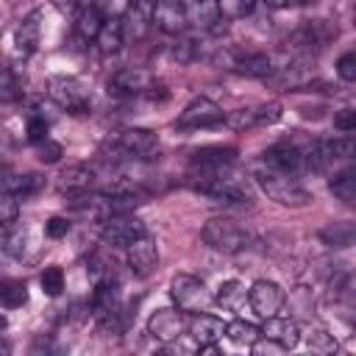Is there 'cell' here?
Segmentation results:
<instances>
[{
    "instance_id": "obj_1",
    "label": "cell",
    "mask_w": 356,
    "mask_h": 356,
    "mask_svg": "<svg viewBox=\"0 0 356 356\" xmlns=\"http://www.w3.org/2000/svg\"><path fill=\"white\" fill-rule=\"evenodd\" d=\"M225 170L228 167H222V170H197V167H189L186 184H189V189L211 197L214 203H250L253 200V186L248 184V178L234 175V172H225Z\"/></svg>"
},
{
    "instance_id": "obj_2",
    "label": "cell",
    "mask_w": 356,
    "mask_h": 356,
    "mask_svg": "<svg viewBox=\"0 0 356 356\" xmlns=\"http://www.w3.org/2000/svg\"><path fill=\"white\" fill-rule=\"evenodd\" d=\"M256 184L261 186V192L270 200H275L278 206H286V209H300V206H306L312 200V192L303 184H298L295 175L273 170L267 164H261L256 170Z\"/></svg>"
},
{
    "instance_id": "obj_3",
    "label": "cell",
    "mask_w": 356,
    "mask_h": 356,
    "mask_svg": "<svg viewBox=\"0 0 356 356\" xmlns=\"http://www.w3.org/2000/svg\"><path fill=\"white\" fill-rule=\"evenodd\" d=\"M200 239H203L211 250H220V253H239V250H245L248 242H250L248 231H245L236 220H231V217H211V220L203 225Z\"/></svg>"
},
{
    "instance_id": "obj_4",
    "label": "cell",
    "mask_w": 356,
    "mask_h": 356,
    "mask_svg": "<svg viewBox=\"0 0 356 356\" xmlns=\"http://www.w3.org/2000/svg\"><path fill=\"white\" fill-rule=\"evenodd\" d=\"M170 295H172V303L186 312V314H197V312H206L211 303H214V295L206 289V284L189 273H181L172 278L170 284Z\"/></svg>"
},
{
    "instance_id": "obj_5",
    "label": "cell",
    "mask_w": 356,
    "mask_h": 356,
    "mask_svg": "<svg viewBox=\"0 0 356 356\" xmlns=\"http://www.w3.org/2000/svg\"><path fill=\"white\" fill-rule=\"evenodd\" d=\"M47 97L56 106L67 108L70 114H83L89 108V92L72 75H53V78H47Z\"/></svg>"
},
{
    "instance_id": "obj_6",
    "label": "cell",
    "mask_w": 356,
    "mask_h": 356,
    "mask_svg": "<svg viewBox=\"0 0 356 356\" xmlns=\"http://www.w3.org/2000/svg\"><path fill=\"white\" fill-rule=\"evenodd\" d=\"M337 36V28L328 19H309L289 36V47L300 56H317L328 47V42Z\"/></svg>"
},
{
    "instance_id": "obj_7",
    "label": "cell",
    "mask_w": 356,
    "mask_h": 356,
    "mask_svg": "<svg viewBox=\"0 0 356 356\" xmlns=\"http://www.w3.org/2000/svg\"><path fill=\"white\" fill-rule=\"evenodd\" d=\"M186 331H189V320H186V312H181L178 306L175 309H156L147 320V334L153 339H159L161 345L181 339Z\"/></svg>"
},
{
    "instance_id": "obj_8",
    "label": "cell",
    "mask_w": 356,
    "mask_h": 356,
    "mask_svg": "<svg viewBox=\"0 0 356 356\" xmlns=\"http://www.w3.org/2000/svg\"><path fill=\"white\" fill-rule=\"evenodd\" d=\"M220 122H225V114H222V108H220L214 100H209V97H195V100L178 114V120H175V125H178L181 131L214 128V125H220Z\"/></svg>"
},
{
    "instance_id": "obj_9",
    "label": "cell",
    "mask_w": 356,
    "mask_h": 356,
    "mask_svg": "<svg viewBox=\"0 0 356 356\" xmlns=\"http://www.w3.org/2000/svg\"><path fill=\"white\" fill-rule=\"evenodd\" d=\"M261 164L273 167V170H281V172H289V175H298L300 170H306V147L295 145V142H275L273 147H267L261 153Z\"/></svg>"
},
{
    "instance_id": "obj_10",
    "label": "cell",
    "mask_w": 356,
    "mask_h": 356,
    "mask_svg": "<svg viewBox=\"0 0 356 356\" xmlns=\"http://www.w3.org/2000/svg\"><path fill=\"white\" fill-rule=\"evenodd\" d=\"M114 150L122 159H150L159 150V136L147 128H125L117 136Z\"/></svg>"
},
{
    "instance_id": "obj_11",
    "label": "cell",
    "mask_w": 356,
    "mask_h": 356,
    "mask_svg": "<svg viewBox=\"0 0 356 356\" xmlns=\"http://www.w3.org/2000/svg\"><path fill=\"white\" fill-rule=\"evenodd\" d=\"M139 236H145V225H142V220H136L131 214L108 217L106 225H103V234H100L103 245H108V248H128Z\"/></svg>"
},
{
    "instance_id": "obj_12",
    "label": "cell",
    "mask_w": 356,
    "mask_h": 356,
    "mask_svg": "<svg viewBox=\"0 0 356 356\" xmlns=\"http://www.w3.org/2000/svg\"><path fill=\"white\" fill-rule=\"evenodd\" d=\"M248 303L261 320H267V317H275L281 312V306L286 303V295L275 281H264L261 278L248 289Z\"/></svg>"
},
{
    "instance_id": "obj_13",
    "label": "cell",
    "mask_w": 356,
    "mask_h": 356,
    "mask_svg": "<svg viewBox=\"0 0 356 356\" xmlns=\"http://www.w3.org/2000/svg\"><path fill=\"white\" fill-rule=\"evenodd\" d=\"M281 117V103H261L253 108H236L231 114H225V125H231L234 131L242 128H256V125H273Z\"/></svg>"
},
{
    "instance_id": "obj_14",
    "label": "cell",
    "mask_w": 356,
    "mask_h": 356,
    "mask_svg": "<svg viewBox=\"0 0 356 356\" xmlns=\"http://www.w3.org/2000/svg\"><path fill=\"white\" fill-rule=\"evenodd\" d=\"M153 78L139 70V67H122L117 70L111 78H108V92L111 95H120V97H136V95H145L150 89Z\"/></svg>"
},
{
    "instance_id": "obj_15",
    "label": "cell",
    "mask_w": 356,
    "mask_h": 356,
    "mask_svg": "<svg viewBox=\"0 0 356 356\" xmlns=\"http://www.w3.org/2000/svg\"><path fill=\"white\" fill-rule=\"evenodd\" d=\"M153 25L161 33H181L189 25V19H186V0H156Z\"/></svg>"
},
{
    "instance_id": "obj_16",
    "label": "cell",
    "mask_w": 356,
    "mask_h": 356,
    "mask_svg": "<svg viewBox=\"0 0 356 356\" xmlns=\"http://www.w3.org/2000/svg\"><path fill=\"white\" fill-rule=\"evenodd\" d=\"M125 250H128V267H131L134 275L145 278V275H150V273L156 270V264H159V250H156V242H153L150 236H139V239L131 242Z\"/></svg>"
},
{
    "instance_id": "obj_17",
    "label": "cell",
    "mask_w": 356,
    "mask_h": 356,
    "mask_svg": "<svg viewBox=\"0 0 356 356\" xmlns=\"http://www.w3.org/2000/svg\"><path fill=\"white\" fill-rule=\"evenodd\" d=\"M222 334H225V323L220 317L206 314V312H197V314L189 317V337L200 348L217 345V339H222Z\"/></svg>"
},
{
    "instance_id": "obj_18",
    "label": "cell",
    "mask_w": 356,
    "mask_h": 356,
    "mask_svg": "<svg viewBox=\"0 0 356 356\" xmlns=\"http://www.w3.org/2000/svg\"><path fill=\"white\" fill-rule=\"evenodd\" d=\"M261 337L270 339V342H275V345H281L284 350H289V348H295L300 342V328H298V323L292 317H278L275 314V317H267L264 320Z\"/></svg>"
},
{
    "instance_id": "obj_19",
    "label": "cell",
    "mask_w": 356,
    "mask_h": 356,
    "mask_svg": "<svg viewBox=\"0 0 356 356\" xmlns=\"http://www.w3.org/2000/svg\"><path fill=\"white\" fill-rule=\"evenodd\" d=\"M236 161V150L234 147H222V145H209V147H197L189 159V167H197V170H222V167H231Z\"/></svg>"
},
{
    "instance_id": "obj_20",
    "label": "cell",
    "mask_w": 356,
    "mask_h": 356,
    "mask_svg": "<svg viewBox=\"0 0 356 356\" xmlns=\"http://www.w3.org/2000/svg\"><path fill=\"white\" fill-rule=\"evenodd\" d=\"M89 306H92V314H95L97 320H106V317H111L114 312H120V289H117V284H111V281H97V284H95V292H92V298H89Z\"/></svg>"
},
{
    "instance_id": "obj_21",
    "label": "cell",
    "mask_w": 356,
    "mask_h": 356,
    "mask_svg": "<svg viewBox=\"0 0 356 356\" xmlns=\"http://www.w3.org/2000/svg\"><path fill=\"white\" fill-rule=\"evenodd\" d=\"M228 70H234L245 78H267V75H273L275 67H273V58L267 53H239Z\"/></svg>"
},
{
    "instance_id": "obj_22",
    "label": "cell",
    "mask_w": 356,
    "mask_h": 356,
    "mask_svg": "<svg viewBox=\"0 0 356 356\" xmlns=\"http://www.w3.org/2000/svg\"><path fill=\"white\" fill-rule=\"evenodd\" d=\"M317 239L328 248H350V245H356V222H350V220L325 222L317 231Z\"/></svg>"
},
{
    "instance_id": "obj_23",
    "label": "cell",
    "mask_w": 356,
    "mask_h": 356,
    "mask_svg": "<svg viewBox=\"0 0 356 356\" xmlns=\"http://www.w3.org/2000/svg\"><path fill=\"white\" fill-rule=\"evenodd\" d=\"M186 19L192 28L211 31L222 17L217 8V0H186Z\"/></svg>"
},
{
    "instance_id": "obj_24",
    "label": "cell",
    "mask_w": 356,
    "mask_h": 356,
    "mask_svg": "<svg viewBox=\"0 0 356 356\" xmlns=\"http://www.w3.org/2000/svg\"><path fill=\"white\" fill-rule=\"evenodd\" d=\"M92 181H95V170H92V167H86V164H72V167H67V170L58 175V189L78 195V192H86V189L92 186Z\"/></svg>"
},
{
    "instance_id": "obj_25",
    "label": "cell",
    "mask_w": 356,
    "mask_h": 356,
    "mask_svg": "<svg viewBox=\"0 0 356 356\" xmlns=\"http://www.w3.org/2000/svg\"><path fill=\"white\" fill-rule=\"evenodd\" d=\"M39 31H42V25H39V11L28 14V17L19 22V28H17V50L22 53V58L36 50V44H39Z\"/></svg>"
},
{
    "instance_id": "obj_26",
    "label": "cell",
    "mask_w": 356,
    "mask_h": 356,
    "mask_svg": "<svg viewBox=\"0 0 356 356\" xmlns=\"http://www.w3.org/2000/svg\"><path fill=\"white\" fill-rule=\"evenodd\" d=\"M42 186H44V178H42L39 172L8 175V178L3 181V189H8V192H14V195H19V200H25V197H33V195H36Z\"/></svg>"
},
{
    "instance_id": "obj_27",
    "label": "cell",
    "mask_w": 356,
    "mask_h": 356,
    "mask_svg": "<svg viewBox=\"0 0 356 356\" xmlns=\"http://www.w3.org/2000/svg\"><path fill=\"white\" fill-rule=\"evenodd\" d=\"M225 337H228L234 345H245V348H250V345L259 342L261 328L253 325V323H248V320H234V323L225 325Z\"/></svg>"
},
{
    "instance_id": "obj_28",
    "label": "cell",
    "mask_w": 356,
    "mask_h": 356,
    "mask_svg": "<svg viewBox=\"0 0 356 356\" xmlns=\"http://www.w3.org/2000/svg\"><path fill=\"white\" fill-rule=\"evenodd\" d=\"M103 25H106V19H103V14L97 11L95 3L86 6V8H81L78 22H75V28H78V33H81L83 39H97V33L103 31Z\"/></svg>"
},
{
    "instance_id": "obj_29",
    "label": "cell",
    "mask_w": 356,
    "mask_h": 356,
    "mask_svg": "<svg viewBox=\"0 0 356 356\" xmlns=\"http://www.w3.org/2000/svg\"><path fill=\"white\" fill-rule=\"evenodd\" d=\"M122 39H125V31H122V19H108L106 25H103V31L97 33V47H100V53H117L120 50V44H122Z\"/></svg>"
},
{
    "instance_id": "obj_30",
    "label": "cell",
    "mask_w": 356,
    "mask_h": 356,
    "mask_svg": "<svg viewBox=\"0 0 356 356\" xmlns=\"http://www.w3.org/2000/svg\"><path fill=\"white\" fill-rule=\"evenodd\" d=\"M328 189H331V195H337L342 203H348V206L356 209V175H353V172H342V175L331 178Z\"/></svg>"
},
{
    "instance_id": "obj_31",
    "label": "cell",
    "mask_w": 356,
    "mask_h": 356,
    "mask_svg": "<svg viewBox=\"0 0 356 356\" xmlns=\"http://www.w3.org/2000/svg\"><path fill=\"white\" fill-rule=\"evenodd\" d=\"M214 300L222 306V309H236L242 300H245V286L239 281H222Z\"/></svg>"
},
{
    "instance_id": "obj_32",
    "label": "cell",
    "mask_w": 356,
    "mask_h": 356,
    "mask_svg": "<svg viewBox=\"0 0 356 356\" xmlns=\"http://www.w3.org/2000/svg\"><path fill=\"white\" fill-rule=\"evenodd\" d=\"M0 300H3L6 309H17V306H22V303L28 300V289H25V284H22V281H11V278H6L3 286H0Z\"/></svg>"
},
{
    "instance_id": "obj_33",
    "label": "cell",
    "mask_w": 356,
    "mask_h": 356,
    "mask_svg": "<svg viewBox=\"0 0 356 356\" xmlns=\"http://www.w3.org/2000/svg\"><path fill=\"white\" fill-rule=\"evenodd\" d=\"M325 147H328L331 161H337V159H353V156H356V136L345 134V136L325 139Z\"/></svg>"
},
{
    "instance_id": "obj_34",
    "label": "cell",
    "mask_w": 356,
    "mask_h": 356,
    "mask_svg": "<svg viewBox=\"0 0 356 356\" xmlns=\"http://www.w3.org/2000/svg\"><path fill=\"white\" fill-rule=\"evenodd\" d=\"M217 8H220L222 19H242V17L253 14L256 0H217Z\"/></svg>"
},
{
    "instance_id": "obj_35",
    "label": "cell",
    "mask_w": 356,
    "mask_h": 356,
    "mask_svg": "<svg viewBox=\"0 0 356 356\" xmlns=\"http://www.w3.org/2000/svg\"><path fill=\"white\" fill-rule=\"evenodd\" d=\"M19 217V195L3 189V197H0V222L3 228H11Z\"/></svg>"
},
{
    "instance_id": "obj_36",
    "label": "cell",
    "mask_w": 356,
    "mask_h": 356,
    "mask_svg": "<svg viewBox=\"0 0 356 356\" xmlns=\"http://www.w3.org/2000/svg\"><path fill=\"white\" fill-rule=\"evenodd\" d=\"M289 306H292L300 317H312V314H314V295H312V289L295 286V289L289 292Z\"/></svg>"
},
{
    "instance_id": "obj_37",
    "label": "cell",
    "mask_w": 356,
    "mask_h": 356,
    "mask_svg": "<svg viewBox=\"0 0 356 356\" xmlns=\"http://www.w3.org/2000/svg\"><path fill=\"white\" fill-rule=\"evenodd\" d=\"M306 342H309V348L312 350H317V353H334L339 345H337V339H334V334H328L325 328H312L309 334H306Z\"/></svg>"
},
{
    "instance_id": "obj_38",
    "label": "cell",
    "mask_w": 356,
    "mask_h": 356,
    "mask_svg": "<svg viewBox=\"0 0 356 356\" xmlns=\"http://www.w3.org/2000/svg\"><path fill=\"white\" fill-rule=\"evenodd\" d=\"M95 6L103 14V19L108 22V19H125L134 0H95Z\"/></svg>"
},
{
    "instance_id": "obj_39",
    "label": "cell",
    "mask_w": 356,
    "mask_h": 356,
    "mask_svg": "<svg viewBox=\"0 0 356 356\" xmlns=\"http://www.w3.org/2000/svg\"><path fill=\"white\" fill-rule=\"evenodd\" d=\"M39 284H42V289L50 298L61 295V289H64V270L61 267H44V273L39 275Z\"/></svg>"
},
{
    "instance_id": "obj_40",
    "label": "cell",
    "mask_w": 356,
    "mask_h": 356,
    "mask_svg": "<svg viewBox=\"0 0 356 356\" xmlns=\"http://www.w3.org/2000/svg\"><path fill=\"white\" fill-rule=\"evenodd\" d=\"M25 239H28V231L25 228H6V234H3V248H6V253L8 256H17V259H22V250H25Z\"/></svg>"
},
{
    "instance_id": "obj_41",
    "label": "cell",
    "mask_w": 356,
    "mask_h": 356,
    "mask_svg": "<svg viewBox=\"0 0 356 356\" xmlns=\"http://www.w3.org/2000/svg\"><path fill=\"white\" fill-rule=\"evenodd\" d=\"M25 134H28V142H33V145L44 142L47 139V122H44V117L42 114H31L28 117V125H25Z\"/></svg>"
},
{
    "instance_id": "obj_42",
    "label": "cell",
    "mask_w": 356,
    "mask_h": 356,
    "mask_svg": "<svg viewBox=\"0 0 356 356\" xmlns=\"http://www.w3.org/2000/svg\"><path fill=\"white\" fill-rule=\"evenodd\" d=\"M61 153H64V150H61V145H58V142H53L50 136H47L44 142H39V145H36V159H39L42 164H56V161L61 159Z\"/></svg>"
},
{
    "instance_id": "obj_43",
    "label": "cell",
    "mask_w": 356,
    "mask_h": 356,
    "mask_svg": "<svg viewBox=\"0 0 356 356\" xmlns=\"http://www.w3.org/2000/svg\"><path fill=\"white\" fill-rule=\"evenodd\" d=\"M334 128L339 134H356V108H339L334 114Z\"/></svg>"
},
{
    "instance_id": "obj_44",
    "label": "cell",
    "mask_w": 356,
    "mask_h": 356,
    "mask_svg": "<svg viewBox=\"0 0 356 356\" xmlns=\"http://www.w3.org/2000/svg\"><path fill=\"white\" fill-rule=\"evenodd\" d=\"M337 75H339L342 81H350V83L356 81V50L339 56V61H337Z\"/></svg>"
},
{
    "instance_id": "obj_45",
    "label": "cell",
    "mask_w": 356,
    "mask_h": 356,
    "mask_svg": "<svg viewBox=\"0 0 356 356\" xmlns=\"http://www.w3.org/2000/svg\"><path fill=\"white\" fill-rule=\"evenodd\" d=\"M170 56L178 58V61H189L195 56V42L192 39H178L172 47H170Z\"/></svg>"
},
{
    "instance_id": "obj_46",
    "label": "cell",
    "mask_w": 356,
    "mask_h": 356,
    "mask_svg": "<svg viewBox=\"0 0 356 356\" xmlns=\"http://www.w3.org/2000/svg\"><path fill=\"white\" fill-rule=\"evenodd\" d=\"M70 231V220L67 217H50L47 222H44V234L50 236V239H58V236H64Z\"/></svg>"
},
{
    "instance_id": "obj_47",
    "label": "cell",
    "mask_w": 356,
    "mask_h": 356,
    "mask_svg": "<svg viewBox=\"0 0 356 356\" xmlns=\"http://www.w3.org/2000/svg\"><path fill=\"white\" fill-rule=\"evenodd\" d=\"M14 97H17V78H14L11 67H6V72H3V100L8 103Z\"/></svg>"
},
{
    "instance_id": "obj_48",
    "label": "cell",
    "mask_w": 356,
    "mask_h": 356,
    "mask_svg": "<svg viewBox=\"0 0 356 356\" xmlns=\"http://www.w3.org/2000/svg\"><path fill=\"white\" fill-rule=\"evenodd\" d=\"M339 289H342V295H345L348 300H353V303H356V270H353V273L339 284Z\"/></svg>"
},
{
    "instance_id": "obj_49",
    "label": "cell",
    "mask_w": 356,
    "mask_h": 356,
    "mask_svg": "<svg viewBox=\"0 0 356 356\" xmlns=\"http://www.w3.org/2000/svg\"><path fill=\"white\" fill-rule=\"evenodd\" d=\"M167 95H170V92L164 89V83H156V81H153V83H150V89L145 92V97H147V100H167Z\"/></svg>"
},
{
    "instance_id": "obj_50",
    "label": "cell",
    "mask_w": 356,
    "mask_h": 356,
    "mask_svg": "<svg viewBox=\"0 0 356 356\" xmlns=\"http://www.w3.org/2000/svg\"><path fill=\"white\" fill-rule=\"evenodd\" d=\"M270 8H292V6H303L306 0H264Z\"/></svg>"
},
{
    "instance_id": "obj_51",
    "label": "cell",
    "mask_w": 356,
    "mask_h": 356,
    "mask_svg": "<svg viewBox=\"0 0 356 356\" xmlns=\"http://www.w3.org/2000/svg\"><path fill=\"white\" fill-rule=\"evenodd\" d=\"M56 6H58V11H64V14H72V11L78 8V0H56Z\"/></svg>"
}]
</instances>
